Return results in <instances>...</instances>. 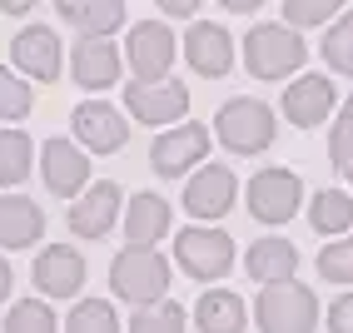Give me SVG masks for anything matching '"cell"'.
Segmentation results:
<instances>
[{"mask_svg":"<svg viewBox=\"0 0 353 333\" xmlns=\"http://www.w3.org/2000/svg\"><path fill=\"white\" fill-rule=\"evenodd\" d=\"M234 194H239L234 170H224V164H204V170L184 184V209H190L194 219H219V214L234 209Z\"/></svg>","mask_w":353,"mask_h":333,"instance_id":"cell-12","label":"cell"},{"mask_svg":"<svg viewBox=\"0 0 353 333\" xmlns=\"http://www.w3.org/2000/svg\"><path fill=\"white\" fill-rule=\"evenodd\" d=\"M319 274L334 283H353V239H334L319 254Z\"/></svg>","mask_w":353,"mask_h":333,"instance_id":"cell-32","label":"cell"},{"mask_svg":"<svg viewBox=\"0 0 353 333\" xmlns=\"http://www.w3.org/2000/svg\"><path fill=\"white\" fill-rule=\"evenodd\" d=\"M303 55H309V45L289 26H254L244 40V65L254 80H284L303 65Z\"/></svg>","mask_w":353,"mask_h":333,"instance_id":"cell-3","label":"cell"},{"mask_svg":"<svg viewBox=\"0 0 353 333\" xmlns=\"http://www.w3.org/2000/svg\"><path fill=\"white\" fill-rule=\"evenodd\" d=\"M60 15L70 26H80L85 40H105L110 30L125 26V6L120 0H60Z\"/></svg>","mask_w":353,"mask_h":333,"instance_id":"cell-22","label":"cell"},{"mask_svg":"<svg viewBox=\"0 0 353 333\" xmlns=\"http://www.w3.org/2000/svg\"><path fill=\"white\" fill-rule=\"evenodd\" d=\"M70 70H75V85H85V90H110L114 80H120V50H114L110 40H80Z\"/></svg>","mask_w":353,"mask_h":333,"instance_id":"cell-19","label":"cell"},{"mask_svg":"<svg viewBox=\"0 0 353 333\" xmlns=\"http://www.w3.org/2000/svg\"><path fill=\"white\" fill-rule=\"evenodd\" d=\"M15 70H26L30 80H55L60 75V35L50 26H26L15 35Z\"/></svg>","mask_w":353,"mask_h":333,"instance_id":"cell-15","label":"cell"},{"mask_svg":"<svg viewBox=\"0 0 353 333\" xmlns=\"http://www.w3.org/2000/svg\"><path fill=\"white\" fill-rule=\"evenodd\" d=\"M40 234H45V214L35 199H20V194L0 199V249H30Z\"/></svg>","mask_w":353,"mask_h":333,"instance_id":"cell-18","label":"cell"},{"mask_svg":"<svg viewBox=\"0 0 353 333\" xmlns=\"http://www.w3.org/2000/svg\"><path fill=\"white\" fill-rule=\"evenodd\" d=\"M164 15H194V0H159Z\"/></svg>","mask_w":353,"mask_h":333,"instance_id":"cell-35","label":"cell"},{"mask_svg":"<svg viewBox=\"0 0 353 333\" xmlns=\"http://www.w3.org/2000/svg\"><path fill=\"white\" fill-rule=\"evenodd\" d=\"M6 299H10V264L0 259V303H6Z\"/></svg>","mask_w":353,"mask_h":333,"instance_id":"cell-37","label":"cell"},{"mask_svg":"<svg viewBox=\"0 0 353 333\" xmlns=\"http://www.w3.org/2000/svg\"><path fill=\"white\" fill-rule=\"evenodd\" d=\"M244 264H249V279H259L264 289H269V283H289L294 269H299V249L289 239H259Z\"/></svg>","mask_w":353,"mask_h":333,"instance_id":"cell-21","label":"cell"},{"mask_svg":"<svg viewBox=\"0 0 353 333\" xmlns=\"http://www.w3.org/2000/svg\"><path fill=\"white\" fill-rule=\"evenodd\" d=\"M110 283L125 303L154 308L164 303V289H170V264H164L159 249H120L110 264Z\"/></svg>","mask_w":353,"mask_h":333,"instance_id":"cell-1","label":"cell"},{"mask_svg":"<svg viewBox=\"0 0 353 333\" xmlns=\"http://www.w3.org/2000/svg\"><path fill=\"white\" fill-rule=\"evenodd\" d=\"M328 154H334V164L348 174V164H353V100L339 110V120H334V134H328Z\"/></svg>","mask_w":353,"mask_h":333,"instance_id":"cell-33","label":"cell"},{"mask_svg":"<svg viewBox=\"0 0 353 333\" xmlns=\"http://www.w3.org/2000/svg\"><path fill=\"white\" fill-rule=\"evenodd\" d=\"M214 134L219 145L229 154H264L274 145V110L264 100H249V94H239V100H229L219 110L214 120Z\"/></svg>","mask_w":353,"mask_h":333,"instance_id":"cell-4","label":"cell"},{"mask_svg":"<svg viewBox=\"0 0 353 333\" xmlns=\"http://www.w3.org/2000/svg\"><path fill=\"white\" fill-rule=\"evenodd\" d=\"M299 199H303V184L294 170H259L249 179V214L259 224H284L299 214Z\"/></svg>","mask_w":353,"mask_h":333,"instance_id":"cell-6","label":"cell"},{"mask_svg":"<svg viewBox=\"0 0 353 333\" xmlns=\"http://www.w3.org/2000/svg\"><path fill=\"white\" fill-rule=\"evenodd\" d=\"M209 154V130L204 125H174V130H164L154 145H150V164L159 174H184V170H194V159H204Z\"/></svg>","mask_w":353,"mask_h":333,"instance_id":"cell-10","label":"cell"},{"mask_svg":"<svg viewBox=\"0 0 353 333\" xmlns=\"http://www.w3.org/2000/svg\"><path fill=\"white\" fill-rule=\"evenodd\" d=\"M184 55L199 75H229L234 65V40L224 26H209V20H194L190 35H184Z\"/></svg>","mask_w":353,"mask_h":333,"instance_id":"cell-17","label":"cell"},{"mask_svg":"<svg viewBox=\"0 0 353 333\" xmlns=\"http://www.w3.org/2000/svg\"><path fill=\"white\" fill-rule=\"evenodd\" d=\"M65 333H120V319H114V308L105 299H85L65 319Z\"/></svg>","mask_w":353,"mask_h":333,"instance_id":"cell-27","label":"cell"},{"mask_svg":"<svg viewBox=\"0 0 353 333\" xmlns=\"http://www.w3.org/2000/svg\"><path fill=\"white\" fill-rule=\"evenodd\" d=\"M309 224L319 229V234H348L353 229V199L343 194V189H319L314 194V204H309Z\"/></svg>","mask_w":353,"mask_h":333,"instance_id":"cell-24","label":"cell"},{"mask_svg":"<svg viewBox=\"0 0 353 333\" xmlns=\"http://www.w3.org/2000/svg\"><path fill=\"white\" fill-rule=\"evenodd\" d=\"M170 234V204L159 194H134L130 214H125V239L130 249H154V239Z\"/></svg>","mask_w":353,"mask_h":333,"instance_id":"cell-20","label":"cell"},{"mask_svg":"<svg viewBox=\"0 0 353 333\" xmlns=\"http://www.w3.org/2000/svg\"><path fill=\"white\" fill-rule=\"evenodd\" d=\"M70 125H75V139L85 150H95V154H114L130 139V120L105 100H85L75 114H70Z\"/></svg>","mask_w":353,"mask_h":333,"instance_id":"cell-9","label":"cell"},{"mask_svg":"<svg viewBox=\"0 0 353 333\" xmlns=\"http://www.w3.org/2000/svg\"><path fill=\"white\" fill-rule=\"evenodd\" d=\"M348 179H353V164H348Z\"/></svg>","mask_w":353,"mask_h":333,"instance_id":"cell-38","label":"cell"},{"mask_svg":"<svg viewBox=\"0 0 353 333\" xmlns=\"http://www.w3.org/2000/svg\"><path fill=\"white\" fill-rule=\"evenodd\" d=\"M30 159H35V145L26 130H0V189H10L30 174Z\"/></svg>","mask_w":353,"mask_h":333,"instance_id":"cell-25","label":"cell"},{"mask_svg":"<svg viewBox=\"0 0 353 333\" xmlns=\"http://www.w3.org/2000/svg\"><path fill=\"white\" fill-rule=\"evenodd\" d=\"M339 15V0H284V26H323Z\"/></svg>","mask_w":353,"mask_h":333,"instance_id":"cell-31","label":"cell"},{"mask_svg":"<svg viewBox=\"0 0 353 333\" xmlns=\"http://www.w3.org/2000/svg\"><path fill=\"white\" fill-rule=\"evenodd\" d=\"M254 319L264 333H314L319 323V299L309 283H269L259 289V303H254Z\"/></svg>","mask_w":353,"mask_h":333,"instance_id":"cell-2","label":"cell"},{"mask_svg":"<svg viewBox=\"0 0 353 333\" xmlns=\"http://www.w3.org/2000/svg\"><path fill=\"white\" fill-rule=\"evenodd\" d=\"M174 65V35L170 26H159V20H139V26H130V70L145 85L164 80Z\"/></svg>","mask_w":353,"mask_h":333,"instance_id":"cell-8","label":"cell"},{"mask_svg":"<svg viewBox=\"0 0 353 333\" xmlns=\"http://www.w3.org/2000/svg\"><path fill=\"white\" fill-rule=\"evenodd\" d=\"M125 105L134 120H145V125H174L184 120V110H190V90H184L179 80H130L125 85Z\"/></svg>","mask_w":353,"mask_h":333,"instance_id":"cell-7","label":"cell"},{"mask_svg":"<svg viewBox=\"0 0 353 333\" xmlns=\"http://www.w3.org/2000/svg\"><path fill=\"white\" fill-rule=\"evenodd\" d=\"M328 333H353V294H339L328 303Z\"/></svg>","mask_w":353,"mask_h":333,"instance_id":"cell-34","label":"cell"},{"mask_svg":"<svg viewBox=\"0 0 353 333\" xmlns=\"http://www.w3.org/2000/svg\"><path fill=\"white\" fill-rule=\"evenodd\" d=\"M194 323H199V333H244V323H249L244 299L229 289H209L194 303Z\"/></svg>","mask_w":353,"mask_h":333,"instance_id":"cell-23","label":"cell"},{"mask_svg":"<svg viewBox=\"0 0 353 333\" xmlns=\"http://www.w3.org/2000/svg\"><path fill=\"white\" fill-rule=\"evenodd\" d=\"M80 283H85V259H80V249H70V244L40 249V259H35V289H40V294H50V299H75Z\"/></svg>","mask_w":353,"mask_h":333,"instance_id":"cell-14","label":"cell"},{"mask_svg":"<svg viewBox=\"0 0 353 333\" xmlns=\"http://www.w3.org/2000/svg\"><path fill=\"white\" fill-rule=\"evenodd\" d=\"M174 259L190 279H224L234 264V239L224 229H184L174 239Z\"/></svg>","mask_w":353,"mask_h":333,"instance_id":"cell-5","label":"cell"},{"mask_svg":"<svg viewBox=\"0 0 353 333\" xmlns=\"http://www.w3.org/2000/svg\"><path fill=\"white\" fill-rule=\"evenodd\" d=\"M328 110H334V80H328V75H303V80H294L284 90V114L299 130L323 125Z\"/></svg>","mask_w":353,"mask_h":333,"instance_id":"cell-16","label":"cell"},{"mask_svg":"<svg viewBox=\"0 0 353 333\" xmlns=\"http://www.w3.org/2000/svg\"><path fill=\"white\" fill-rule=\"evenodd\" d=\"M130 333H184V308L179 303H154L130 319Z\"/></svg>","mask_w":353,"mask_h":333,"instance_id":"cell-29","label":"cell"},{"mask_svg":"<svg viewBox=\"0 0 353 333\" xmlns=\"http://www.w3.org/2000/svg\"><path fill=\"white\" fill-rule=\"evenodd\" d=\"M26 114H30V85L0 65V120H26Z\"/></svg>","mask_w":353,"mask_h":333,"instance_id":"cell-30","label":"cell"},{"mask_svg":"<svg viewBox=\"0 0 353 333\" xmlns=\"http://www.w3.org/2000/svg\"><path fill=\"white\" fill-rule=\"evenodd\" d=\"M6 333H55V314H50V303H40V299H20V303H10Z\"/></svg>","mask_w":353,"mask_h":333,"instance_id":"cell-28","label":"cell"},{"mask_svg":"<svg viewBox=\"0 0 353 333\" xmlns=\"http://www.w3.org/2000/svg\"><path fill=\"white\" fill-rule=\"evenodd\" d=\"M30 0H0V15H26Z\"/></svg>","mask_w":353,"mask_h":333,"instance_id":"cell-36","label":"cell"},{"mask_svg":"<svg viewBox=\"0 0 353 333\" xmlns=\"http://www.w3.org/2000/svg\"><path fill=\"white\" fill-rule=\"evenodd\" d=\"M120 184H110V179H100V184H90L85 194L70 204V234H80V239H100V234H110L114 229V214H120Z\"/></svg>","mask_w":353,"mask_h":333,"instance_id":"cell-13","label":"cell"},{"mask_svg":"<svg viewBox=\"0 0 353 333\" xmlns=\"http://www.w3.org/2000/svg\"><path fill=\"white\" fill-rule=\"evenodd\" d=\"M40 174H45V184H50V194L80 199V194H85V179H90V159L70 145V139H45V150H40Z\"/></svg>","mask_w":353,"mask_h":333,"instance_id":"cell-11","label":"cell"},{"mask_svg":"<svg viewBox=\"0 0 353 333\" xmlns=\"http://www.w3.org/2000/svg\"><path fill=\"white\" fill-rule=\"evenodd\" d=\"M323 60H328V70H339V75H353V10H343L334 26H328Z\"/></svg>","mask_w":353,"mask_h":333,"instance_id":"cell-26","label":"cell"}]
</instances>
